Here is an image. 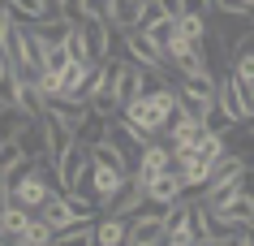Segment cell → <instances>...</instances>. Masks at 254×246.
Returning a JSON list of instances; mask_svg holds the SVG:
<instances>
[{
    "label": "cell",
    "mask_w": 254,
    "mask_h": 246,
    "mask_svg": "<svg viewBox=\"0 0 254 246\" xmlns=\"http://www.w3.org/2000/svg\"><path fill=\"white\" fill-rule=\"evenodd\" d=\"M177 108V91H173V82H164V86H151V91H142L138 99H129L125 104V117L142 130V134H164V121H168V112Z\"/></svg>",
    "instance_id": "obj_1"
},
{
    "label": "cell",
    "mask_w": 254,
    "mask_h": 246,
    "mask_svg": "<svg viewBox=\"0 0 254 246\" xmlns=\"http://www.w3.org/2000/svg\"><path fill=\"white\" fill-rule=\"evenodd\" d=\"M125 56H134L142 69H168V61H164V43L155 39L151 30H142V26L125 30Z\"/></svg>",
    "instance_id": "obj_2"
},
{
    "label": "cell",
    "mask_w": 254,
    "mask_h": 246,
    "mask_svg": "<svg viewBox=\"0 0 254 246\" xmlns=\"http://www.w3.org/2000/svg\"><path fill=\"white\" fill-rule=\"evenodd\" d=\"M86 164H91V151H86V143L73 138V143L56 156V164H52V168H56V186H61V190H78Z\"/></svg>",
    "instance_id": "obj_3"
},
{
    "label": "cell",
    "mask_w": 254,
    "mask_h": 246,
    "mask_svg": "<svg viewBox=\"0 0 254 246\" xmlns=\"http://www.w3.org/2000/svg\"><path fill=\"white\" fill-rule=\"evenodd\" d=\"M198 203H202V199H198ZM207 212H211L215 225H254V199L241 190V186L233 194H224V199L207 203Z\"/></svg>",
    "instance_id": "obj_4"
},
{
    "label": "cell",
    "mask_w": 254,
    "mask_h": 246,
    "mask_svg": "<svg viewBox=\"0 0 254 246\" xmlns=\"http://www.w3.org/2000/svg\"><path fill=\"white\" fill-rule=\"evenodd\" d=\"M112 91H117V104L125 108L129 99H138L147 91V69L138 65L134 56H117V74H112Z\"/></svg>",
    "instance_id": "obj_5"
},
{
    "label": "cell",
    "mask_w": 254,
    "mask_h": 246,
    "mask_svg": "<svg viewBox=\"0 0 254 246\" xmlns=\"http://www.w3.org/2000/svg\"><path fill=\"white\" fill-rule=\"evenodd\" d=\"M207 30H211L215 39L224 43V52H233L246 35H250V9L246 13H224V9H211V17H207Z\"/></svg>",
    "instance_id": "obj_6"
},
{
    "label": "cell",
    "mask_w": 254,
    "mask_h": 246,
    "mask_svg": "<svg viewBox=\"0 0 254 246\" xmlns=\"http://www.w3.org/2000/svg\"><path fill=\"white\" fill-rule=\"evenodd\" d=\"M142 194H147L151 203L168 207V203H177V199L186 194V186H181V177H177V168L168 164V168H160V173H147V177H142Z\"/></svg>",
    "instance_id": "obj_7"
},
{
    "label": "cell",
    "mask_w": 254,
    "mask_h": 246,
    "mask_svg": "<svg viewBox=\"0 0 254 246\" xmlns=\"http://www.w3.org/2000/svg\"><path fill=\"white\" fill-rule=\"evenodd\" d=\"M164 246H194V225H190L186 194L177 203H168V212H164Z\"/></svg>",
    "instance_id": "obj_8"
},
{
    "label": "cell",
    "mask_w": 254,
    "mask_h": 246,
    "mask_svg": "<svg viewBox=\"0 0 254 246\" xmlns=\"http://www.w3.org/2000/svg\"><path fill=\"white\" fill-rule=\"evenodd\" d=\"M168 164H173V147L147 138L142 151H138V160H134V173H138V177H147V173H160V168H168Z\"/></svg>",
    "instance_id": "obj_9"
},
{
    "label": "cell",
    "mask_w": 254,
    "mask_h": 246,
    "mask_svg": "<svg viewBox=\"0 0 254 246\" xmlns=\"http://www.w3.org/2000/svg\"><path fill=\"white\" fill-rule=\"evenodd\" d=\"M125 233H129L125 216H117V212H99V220H95V246H121V242H125Z\"/></svg>",
    "instance_id": "obj_10"
},
{
    "label": "cell",
    "mask_w": 254,
    "mask_h": 246,
    "mask_svg": "<svg viewBox=\"0 0 254 246\" xmlns=\"http://www.w3.org/2000/svg\"><path fill=\"white\" fill-rule=\"evenodd\" d=\"M39 117H43V138H48V156H52V164H56V156H61V151L69 147V143H73V130H69V125L61 121V117H52L48 108H43Z\"/></svg>",
    "instance_id": "obj_11"
},
{
    "label": "cell",
    "mask_w": 254,
    "mask_h": 246,
    "mask_svg": "<svg viewBox=\"0 0 254 246\" xmlns=\"http://www.w3.org/2000/svg\"><path fill=\"white\" fill-rule=\"evenodd\" d=\"M13 143L26 151V156H43V151H48V138H43V117H26V121H22V130L13 134Z\"/></svg>",
    "instance_id": "obj_12"
},
{
    "label": "cell",
    "mask_w": 254,
    "mask_h": 246,
    "mask_svg": "<svg viewBox=\"0 0 254 246\" xmlns=\"http://www.w3.org/2000/svg\"><path fill=\"white\" fill-rule=\"evenodd\" d=\"M142 4H147V0H108V17H104V22L129 30V26L142 22Z\"/></svg>",
    "instance_id": "obj_13"
},
{
    "label": "cell",
    "mask_w": 254,
    "mask_h": 246,
    "mask_svg": "<svg viewBox=\"0 0 254 246\" xmlns=\"http://www.w3.org/2000/svg\"><path fill=\"white\" fill-rule=\"evenodd\" d=\"M13 104L26 112V117H39L48 99H43V91L35 86V78H22V74H17V95H13Z\"/></svg>",
    "instance_id": "obj_14"
},
{
    "label": "cell",
    "mask_w": 254,
    "mask_h": 246,
    "mask_svg": "<svg viewBox=\"0 0 254 246\" xmlns=\"http://www.w3.org/2000/svg\"><path fill=\"white\" fill-rule=\"evenodd\" d=\"M52 238H56V233H52V225H48V220H43L39 212H30L26 229L17 233L13 242H17V246H48V242H52Z\"/></svg>",
    "instance_id": "obj_15"
},
{
    "label": "cell",
    "mask_w": 254,
    "mask_h": 246,
    "mask_svg": "<svg viewBox=\"0 0 254 246\" xmlns=\"http://www.w3.org/2000/svg\"><path fill=\"white\" fill-rule=\"evenodd\" d=\"M104 134H108V117H104V112H95V108H86V117L73 125V138H78V143H86V147H91V143H99Z\"/></svg>",
    "instance_id": "obj_16"
},
{
    "label": "cell",
    "mask_w": 254,
    "mask_h": 246,
    "mask_svg": "<svg viewBox=\"0 0 254 246\" xmlns=\"http://www.w3.org/2000/svg\"><path fill=\"white\" fill-rule=\"evenodd\" d=\"M65 203H69V216L73 220H95L104 212V203L95 194H86V190H65Z\"/></svg>",
    "instance_id": "obj_17"
},
{
    "label": "cell",
    "mask_w": 254,
    "mask_h": 246,
    "mask_svg": "<svg viewBox=\"0 0 254 246\" xmlns=\"http://www.w3.org/2000/svg\"><path fill=\"white\" fill-rule=\"evenodd\" d=\"M4 4H9V13H13L17 22H39V17L56 13L48 0H4Z\"/></svg>",
    "instance_id": "obj_18"
},
{
    "label": "cell",
    "mask_w": 254,
    "mask_h": 246,
    "mask_svg": "<svg viewBox=\"0 0 254 246\" xmlns=\"http://www.w3.org/2000/svg\"><path fill=\"white\" fill-rule=\"evenodd\" d=\"M82 30H86V52H91V61H104V43H108V22H95V17H82Z\"/></svg>",
    "instance_id": "obj_19"
},
{
    "label": "cell",
    "mask_w": 254,
    "mask_h": 246,
    "mask_svg": "<svg viewBox=\"0 0 254 246\" xmlns=\"http://www.w3.org/2000/svg\"><path fill=\"white\" fill-rule=\"evenodd\" d=\"M228 74H233V78H241V82H254V52L250 48H233V52H228Z\"/></svg>",
    "instance_id": "obj_20"
},
{
    "label": "cell",
    "mask_w": 254,
    "mask_h": 246,
    "mask_svg": "<svg viewBox=\"0 0 254 246\" xmlns=\"http://www.w3.org/2000/svg\"><path fill=\"white\" fill-rule=\"evenodd\" d=\"M190 225H194V242L211 246V212H207V203H190Z\"/></svg>",
    "instance_id": "obj_21"
},
{
    "label": "cell",
    "mask_w": 254,
    "mask_h": 246,
    "mask_svg": "<svg viewBox=\"0 0 254 246\" xmlns=\"http://www.w3.org/2000/svg\"><path fill=\"white\" fill-rule=\"evenodd\" d=\"M65 52H69V61H91V52H86V30H82V22H73V26L65 30Z\"/></svg>",
    "instance_id": "obj_22"
},
{
    "label": "cell",
    "mask_w": 254,
    "mask_h": 246,
    "mask_svg": "<svg viewBox=\"0 0 254 246\" xmlns=\"http://www.w3.org/2000/svg\"><path fill=\"white\" fill-rule=\"evenodd\" d=\"M117 56H125V30L108 22V43H104V61H117Z\"/></svg>",
    "instance_id": "obj_23"
},
{
    "label": "cell",
    "mask_w": 254,
    "mask_h": 246,
    "mask_svg": "<svg viewBox=\"0 0 254 246\" xmlns=\"http://www.w3.org/2000/svg\"><path fill=\"white\" fill-rule=\"evenodd\" d=\"M82 17H95V22H104V17H108V0H82Z\"/></svg>",
    "instance_id": "obj_24"
},
{
    "label": "cell",
    "mask_w": 254,
    "mask_h": 246,
    "mask_svg": "<svg viewBox=\"0 0 254 246\" xmlns=\"http://www.w3.org/2000/svg\"><path fill=\"white\" fill-rule=\"evenodd\" d=\"M56 13L65 17V22H82V0H61V4H56Z\"/></svg>",
    "instance_id": "obj_25"
},
{
    "label": "cell",
    "mask_w": 254,
    "mask_h": 246,
    "mask_svg": "<svg viewBox=\"0 0 254 246\" xmlns=\"http://www.w3.org/2000/svg\"><path fill=\"white\" fill-rule=\"evenodd\" d=\"M155 4H160V13H164V17H173V22L186 13V0H155Z\"/></svg>",
    "instance_id": "obj_26"
},
{
    "label": "cell",
    "mask_w": 254,
    "mask_h": 246,
    "mask_svg": "<svg viewBox=\"0 0 254 246\" xmlns=\"http://www.w3.org/2000/svg\"><path fill=\"white\" fill-rule=\"evenodd\" d=\"M9 22H13V13H9V4H4V0H0V35H4V30H9Z\"/></svg>",
    "instance_id": "obj_27"
},
{
    "label": "cell",
    "mask_w": 254,
    "mask_h": 246,
    "mask_svg": "<svg viewBox=\"0 0 254 246\" xmlns=\"http://www.w3.org/2000/svg\"><path fill=\"white\" fill-rule=\"evenodd\" d=\"M241 125H246V130L254 134V112H250V117H241Z\"/></svg>",
    "instance_id": "obj_28"
},
{
    "label": "cell",
    "mask_w": 254,
    "mask_h": 246,
    "mask_svg": "<svg viewBox=\"0 0 254 246\" xmlns=\"http://www.w3.org/2000/svg\"><path fill=\"white\" fill-rule=\"evenodd\" d=\"M4 69H9V61H4V52H0V74H4Z\"/></svg>",
    "instance_id": "obj_29"
},
{
    "label": "cell",
    "mask_w": 254,
    "mask_h": 246,
    "mask_svg": "<svg viewBox=\"0 0 254 246\" xmlns=\"http://www.w3.org/2000/svg\"><path fill=\"white\" fill-rule=\"evenodd\" d=\"M250 30H254V9H250Z\"/></svg>",
    "instance_id": "obj_30"
},
{
    "label": "cell",
    "mask_w": 254,
    "mask_h": 246,
    "mask_svg": "<svg viewBox=\"0 0 254 246\" xmlns=\"http://www.w3.org/2000/svg\"><path fill=\"white\" fill-rule=\"evenodd\" d=\"M48 4H52V9H56V4H61V0H48Z\"/></svg>",
    "instance_id": "obj_31"
},
{
    "label": "cell",
    "mask_w": 254,
    "mask_h": 246,
    "mask_svg": "<svg viewBox=\"0 0 254 246\" xmlns=\"http://www.w3.org/2000/svg\"><path fill=\"white\" fill-rule=\"evenodd\" d=\"M246 4H250V9H254V0H246Z\"/></svg>",
    "instance_id": "obj_32"
},
{
    "label": "cell",
    "mask_w": 254,
    "mask_h": 246,
    "mask_svg": "<svg viewBox=\"0 0 254 246\" xmlns=\"http://www.w3.org/2000/svg\"><path fill=\"white\" fill-rule=\"evenodd\" d=\"M0 242H4V233H0Z\"/></svg>",
    "instance_id": "obj_33"
}]
</instances>
